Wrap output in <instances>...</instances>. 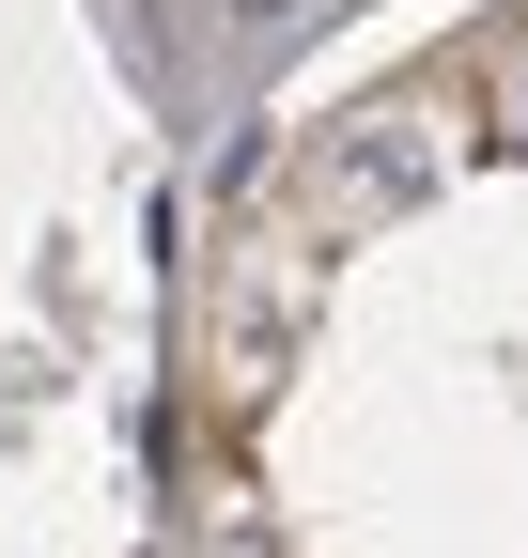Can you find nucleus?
<instances>
[{"instance_id":"nucleus-1","label":"nucleus","mask_w":528,"mask_h":558,"mask_svg":"<svg viewBox=\"0 0 528 558\" xmlns=\"http://www.w3.org/2000/svg\"><path fill=\"white\" fill-rule=\"evenodd\" d=\"M311 326H326V248L296 218H233L187 264V388H203L218 435L280 403V373L311 357Z\"/></svg>"},{"instance_id":"nucleus-4","label":"nucleus","mask_w":528,"mask_h":558,"mask_svg":"<svg viewBox=\"0 0 528 558\" xmlns=\"http://www.w3.org/2000/svg\"><path fill=\"white\" fill-rule=\"evenodd\" d=\"M467 109H482V140H497V156H528V32H497V47H482Z\"/></svg>"},{"instance_id":"nucleus-2","label":"nucleus","mask_w":528,"mask_h":558,"mask_svg":"<svg viewBox=\"0 0 528 558\" xmlns=\"http://www.w3.org/2000/svg\"><path fill=\"white\" fill-rule=\"evenodd\" d=\"M467 140H482L467 94H373L358 124L311 140V171H296L280 218H296L311 248H358V233H388V218H420V202L451 186V156H467Z\"/></svg>"},{"instance_id":"nucleus-3","label":"nucleus","mask_w":528,"mask_h":558,"mask_svg":"<svg viewBox=\"0 0 528 558\" xmlns=\"http://www.w3.org/2000/svg\"><path fill=\"white\" fill-rule=\"evenodd\" d=\"M187 558H280V512H264V481L233 450L187 465Z\"/></svg>"}]
</instances>
